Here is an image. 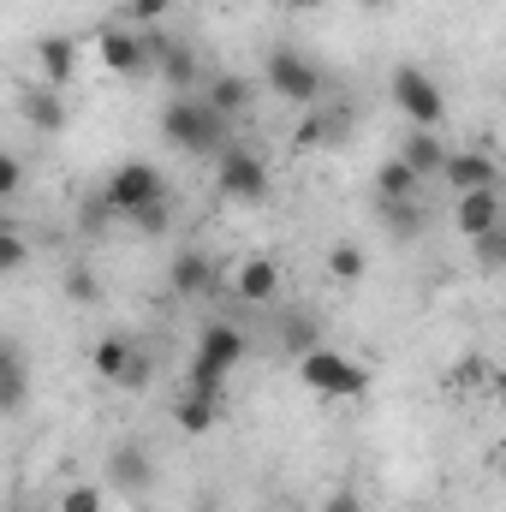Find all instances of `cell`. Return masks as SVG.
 Instances as JSON below:
<instances>
[{"label": "cell", "instance_id": "8d00e7d4", "mask_svg": "<svg viewBox=\"0 0 506 512\" xmlns=\"http://www.w3.org/2000/svg\"><path fill=\"white\" fill-rule=\"evenodd\" d=\"M501 108H506V96H501Z\"/></svg>", "mask_w": 506, "mask_h": 512}, {"label": "cell", "instance_id": "1f68e13d", "mask_svg": "<svg viewBox=\"0 0 506 512\" xmlns=\"http://www.w3.org/2000/svg\"><path fill=\"white\" fill-rule=\"evenodd\" d=\"M149 376H155V364H149V358L137 352V358H131V370L120 376V387H131V393H137V387H149Z\"/></svg>", "mask_w": 506, "mask_h": 512}, {"label": "cell", "instance_id": "30bf717a", "mask_svg": "<svg viewBox=\"0 0 506 512\" xmlns=\"http://www.w3.org/2000/svg\"><path fill=\"white\" fill-rule=\"evenodd\" d=\"M441 179L453 185V197H465V191H495V179H501V161H495L489 149H453Z\"/></svg>", "mask_w": 506, "mask_h": 512}, {"label": "cell", "instance_id": "74e56055", "mask_svg": "<svg viewBox=\"0 0 506 512\" xmlns=\"http://www.w3.org/2000/svg\"><path fill=\"white\" fill-rule=\"evenodd\" d=\"M12 512H18V507H12Z\"/></svg>", "mask_w": 506, "mask_h": 512}, {"label": "cell", "instance_id": "e575fe53", "mask_svg": "<svg viewBox=\"0 0 506 512\" xmlns=\"http://www.w3.org/2000/svg\"><path fill=\"white\" fill-rule=\"evenodd\" d=\"M364 6H387V0H364Z\"/></svg>", "mask_w": 506, "mask_h": 512}, {"label": "cell", "instance_id": "8992f818", "mask_svg": "<svg viewBox=\"0 0 506 512\" xmlns=\"http://www.w3.org/2000/svg\"><path fill=\"white\" fill-rule=\"evenodd\" d=\"M102 203H108L120 221H131L137 209L167 203V179H161L155 161H120V167L108 173V185H102Z\"/></svg>", "mask_w": 506, "mask_h": 512}, {"label": "cell", "instance_id": "f1b7e54d", "mask_svg": "<svg viewBox=\"0 0 506 512\" xmlns=\"http://www.w3.org/2000/svg\"><path fill=\"white\" fill-rule=\"evenodd\" d=\"M24 262H30V245H24V233H18V227H6V233H0V268H6V274H18Z\"/></svg>", "mask_w": 506, "mask_h": 512}, {"label": "cell", "instance_id": "ba28073f", "mask_svg": "<svg viewBox=\"0 0 506 512\" xmlns=\"http://www.w3.org/2000/svg\"><path fill=\"white\" fill-rule=\"evenodd\" d=\"M215 191L227 197V203H262L268 197V161L256 155L251 143H233L221 161H215Z\"/></svg>", "mask_w": 506, "mask_h": 512}, {"label": "cell", "instance_id": "83f0119b", "mask_svg": "<svg viewBox=\"0 0 506 512\" xmlns=\"http://www.w3.org/2000/svg\"><path fill=\"white\" fill-rule=\"evenodd\" d=\"M131 227H137L143 239H167L173 215H167V203H149V209H137V215H131Z\"/></svg>", "mask_w": 506, "mask_h": 512}, {"label": "cell", "instance_id": "9c48e42d", "mask_svg": "<svg viewBox=\"0 0 506 512\" xmlns=\"http://www.w3.org/2000/svg\"><path fill=\"white\" fill-rule=\"evenodd\" d=\"M280 286H286V280H280V262H274V256H239V268H233V298H239V304H274V298H280Z\"/></svg>", "mask_w": 506, "mask_h": 512}, {"label": "cell", "instance_id": "cb8c5ba5", "mask_svg": "<svg viewBox=\"0 0 506 512\" xmlns=\"http://www.w3.org/2000/svg\"><path fill=\"white\" fill-rule=\"evenodd\" d=\"M346 131H352L346 108H322V114H310V120H304V143H340Z\"/></svg>", "mask_w": 506, "mask_h": 512}, {"label": "cell", "instance_id": "2e32d148", "mask_svg": "<svg viewBox=\"0 0 506 512\" xmlns=\"http://www.w3.org/2000/svg\"><path fill=\"white\" fill-rule=\"evenodd\" d=\"M203 102H209L215 114L239 120V114H251L256 84H251V78H239V72H215V78H209V90H203Z\"/></svg>", "mask_w": 506, "mask_h": 512}, {"label": "cell", "instance_id": "52a82bcc", "mask_svg": "<svg viewBox=\"0 0 506 512\" xmlns=\"http://www.w3.org/2000/svg\"><path fill=\"white\" fill-rule=\"evenodd\" d=\"M393 108L411 120L417 131H435L441 120H447V90L423 72V66H393Z\"/></svg>", "mask_w": 506, "mask_h": 512}, {"label": "cell", "instance_id": "f546056e", "mask_svg": "<svg viewBox=\"0 0 506 512\" xmlns=\"http://www.w3.org/2000/svg\"><path fill=\"white\" fill-rule=\"evenodd\" d=\"M18 191H24V161L6 155V161H0V203H18Z\"/></svg>", "mask_w": 506, "mask_h": 512}, {"label": "cell", "instance_id": "d6a6232c", "mask_svg": "<svg viewBox=\"0 0 506 512\" xmlns=\"http://www.w3.org/2000/svg\"><path fill=\"white\" fill-rule=\"evenodd\" d=\"M322 512H364V501H358L352 489H334V495L322 501Z\"/></svg>", "mask_w": 506, "mask_h": 512}, {"label": "cell", "instance_id": "484cf974", "mask_svg": "<svg viewBox=\"0 0 506 512\" xmlns=\"http://www.w3.org/2000/svg\"><path fill=\"white\" fill-rule=\"evenodd\" d=\"M364 268H370V262H364V251H358L352 239L328 251V274H334V280H346V286H352V280H364Z\"/></svg>", "mask_w": 506, "mask_h": 512}, {"label": "cell", "instance_id": "d6986e66", "mask_svg": "<svg viewBox=\"0 0 506 512\" xmlns=\"http://www.w3.org/2000/svg\"><path fill=\"white\" fill-rule=\"evenodd\" d=\"M131 358H137V346H131L126 334H102V340L90 346V370H96L102 382H114V387H120V376L131 370Z\"/></svg>", "mask_w": 506, "mask_h": 512}, {"label": "cell", "instance_id": "4316f807", "mask_svg": "<svg viewBox=\"0 0 506 512\" xmlns=\"http://www.w3.org/2000/svg\"><path fill=\"white\" fill-rule=\"evenodd\" d=\"M66 298H72V304H96V298H102V280H96V268H90V262L66 268Z\"/></svg>", "mask_w": 506, "mask_h": 512}, {"label": "cell", "instance_id": "3957f363", "mask_svg": "<svg viewBox=\"0 0 506 512\" xmlns=\"http://www.w3.org/2000/svg\"><path fill=\"white\" fill-rule=\"evenodd\" d=\"M298 382L316 399H364L370 393V370L352 352H340V346H310L298 358Z\"/></svg>", "mask_w": 506, "mask_h": 512}, {"label": "cell", "instance_id": "5bb4252c", "mask_svg": "<svg viewBox=\"0 0 506 512\" xmlns=\"http://www.w3.org/2000/svg\"><path fill=\"white\" fill-rule=\"evenodd\" d=\"M155 72L167 78V90H173V96H191V90L203 84V60H197V48H191V42H161Z\"/></svg>", "mask_w": 506, "mask_h": 512}, {"label": "cell", "instance_id": "5b68a950", "mask_svg": "<svg viewBox=\"0 0 506 512\" xmlns=\"http://www.w3.org/2000/svg\"><path fill=\"white\" fill-rule=\"evenodd\" d=\"M155 60H161V42H155V36H143V30L108 24V30L96 36V66H102L108 78H149V72H155Z\"/></svg>", "mask_w": 506, "mask_h": 512}, {"label": "cell", "instance_id": "4fadbf2b", "mask_svg": "<svg viewBox=\"0 0 506 512\" xmlns=\"http://www.w3.org/2000/svg\"><path fill=\"white\" fill-rule=\"evenodd\" d=\"M167 292L173 298H209L215 292V262L203 251H179L167 262Z\"/></svg>", "mask_w": 506, "mask_h": 512}, {"label": "cell", "instance_id": "d4e9b609", "mask_svg": "<svg viewBox=\"0 0 506 512\" xmlns=\"http://www.w3.org/2000/svg\"><path fill=\"white\" fill-rule=\"evenodd\" d=\"M54 512H108V489H96V483H72V489H60Z\"/></svg>", "mask_w": 506, "mask_h": 512}, {"label": "cell", "instance_id": "ac0fdd59", "mask_svg": "<svg viewBox=\"0 0 506 512\" xmlns=\"http://www.w3.org/2000/svg\"><path fill=\"white\" fill-rule=\"evenodd\" d=\"M36 66H42V84L66 90V84H72V72H78V42H66V36L36 42Z\"/></svg>", "mask_w": 506, "mask_h": 512}, {"label": "cell", "instance_id": "6da1fadb", "mask_svg": "<svg viewBox=\"0 0 506 512\" xmlns=\"http://www.w3.org/2000/svg\"><path fill=\"white\" fill-rule=\"evenodd\" d=\"M161 137H167L173 149H185L191 161H221V155L233 149V120L215 114L203 96H173V102L161 108Z\"/></svg>", "mask_w": 506, "mask_h": 512}, {"label": "cell", "instance_id": "44dd1931", "mask_svg": "<svg viewBox=\"0 0 506 512\" xmlns=\"http://www.w3.org/2000/svg\"><path fill=\"white\" fill-rule=\"evenodd\" d=\"M24 120L36 131H66V102H60V90H54V84L30 90V96H24Z\"/></svg>", "mask_w": 506, "mask_h": 512}, {"label": "cell", "instance_id": "9a60e30c", "mask_svg": "<svg viewBox=\"0 0 506 512\" xmlns=\"http://www.w3.org/2000/svg\"><path fill=\"white\" fill-rule=\"evenodd\" d=\"M447 155H453V149H447L435 131H417V126H411V137L399 143V161H405L417 179H441V173H447Z\"/></svg>", "mask_w": 506, "mask_h": 512}, {"label": "cell", "instance_id": "836d02e7", "mask_svg": "<svg viewBox=\"0 0 506 512\" xmlns=\"http://www.w3.org/2000/svg\"><path fill=\"white\" fill-rule=\"evenodd\" d=\"M280 6H286V12H322L328 0H280Z\"/></svg>", "mask_w": 506, "mask_h": 512}, {"label": "cell", "instance_id": "4dcf8cb0", "mask_svg": "<svg viewBox=\"0 0 506 512\" xmlns=\"http://www.w3.org/2000/svg\"><path fill=\"white\" fill-rule=\"evenodd\" d=\"M167 12H173V0H126V18H137L143 30H149V24H161Z\"/></svg>", "mask_w": 506, "mask_h": 512}, {"label": "cell", "instance_id": "603a6c76", "mask_svg": "<svg viewBox=\"0 0 506 512\" xmlns=\"http://www.w3.org/2000/svg\"><path fill=\"white\" fill-rule=\"evenodd\" d=\"M24 399H30V387H24V358L6 346V358H0V405H6V417H18Z\"/></svg>", "mask_w": 506, "mask_h": 512}, {"label": "cell", "instance_id": "e0dca14e", "mask_svg": "<svg viewBox=\"0 0 506 512\" xmlns=\"http://www.w3.org/2000/svg\"><path fill=\"white\" fill-rule=\"evenodd\" d=\"M215 417H221V393L185 387V393L173 399V423H179L185 435H209V429H215Z\"/></svg>", "mask_w": 506, "mask_h": 512}, {"label": "cell", "instance_id": "8fae6325", "mask_svg": "<svg viewBox=\"0 0 506 512\" xmlns=\"http://www.w3.org/2000/svg\"><path fill=\"white\" fill-rule=\"evenodd\" d=\"M149 483H155V465H149V453H143L137 441L108 447V489H114V495H143Z\"/></svg>", "mask_w": 506, "mask_h": 512}, {"label": "cell", "instance_id": "7a4b0ae2", "mask_svg": "<svg viewBox=\"0 0 506 512\" xmlns=\"http://www.w3.org/2000/svg\"><path fill=\"white\" fill-rule=\"evenodd\" d=\"M245 352H251V340H245L233 322H209V328L197 334V352H191V382H185V387L227 393V382H233V376H239V364H245Z\"/></svg>", "mask_w": 506, "mask_h": 512}, {"label": "cell", "instance_id": "7c38bea8", "mask_svg": "<svg viewBox=\"0 0 506 512\" xmlns=\"http://www.w3.org/2000/svg\"><path fill=\"white\" fill-rule=\"evenodd\" d=\"M453 227L477 245V239H489V233H501V191H465L459 203H453Z\"/></svg>", "mask_w": 506, "mask_h": 512}, {"label": "cell", "instance_id": "7402d4cb", "mask_svg": "<svg viewBox=\"0 0 506 512\" xmlns=\"http://www.w3.org/2000/svg\"><path fill=\"white\" fill-rule=\"evenodd\" d=\"M381 227H387L393 239H417V233L429 227V209H423L417 197H405V203H381Z\"/></svg>", "mask_w": 506, "mask_h": 512}, {"label": "cell", "instance_id": "277c9868", "mask_svg": "<svg viewBox=\"0 0 506 512\" xmlns=\"http://www.w3.org/2000/svg\"><path fill=\"white\" fill-rule=\"evenodd\" d=\"M262 84H268L286 108H316L322 90H328L322 66H316L310 54H298V48H274V54L262 60Z\"/></svg>", "mask_w": 506, "mask_h": 512}, {"label": "cell", "instance_id": "d590c367", "mask_svg": "<svg viewBox=\"0 0 506 512\" xmlns=\"http://www.w3.org/2000/svg\"><path fill=\"white\" fill-rule=\"evenodd\" d=\"M501 268H506V245H501Z\"/></svg>", "mask_w": 506, "mask_h": 512}, {"label": "cell", "instance_id": "ffe728a7", "mask_svg": "<svg viewBox=\"0 0 506 512\" xmlns=\"http://www.w3.org/2000/svg\"><path fill=\"white\" fill-rule=\"evenodd\" d=\"M417 191H423V179H417L399 155L376 167V203H405V197H417Z\"/></svg>", "mask_w": 506, "mask_h": 512}]
</instances>
